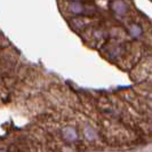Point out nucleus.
Listing matches in <instances>:
<instances>
[{"mask_svg": "<svg viewBox=\"0 0 152 152\" xmlns=\"http://www.w3.org/2000/svg\"><path fill=\"white\" fill-rule=\"evenodd\" d=\"M62 137L65 142H69V143H73L78 140V132H77L73 127H64L62 129Z\"/></svg>", "mask_w": 152, "mask_h": 152, "instance_id": "nucleus-1", "label": "nucleus"}, {"mask_svg": "<svg viewBox=\"0 0 152 152\" xmlns=\"http://www.w3.org/2000/svg\"><path fill=\"white\" fill-rule=\"evenodd\" d=\"M69 10L75 15H80L84 13V5L80 1H71L69 4Z\"/></svg>", "mask_w": 152, "mask_h": 152, "instance_id": "nucleus-2", "label": "nucleus"}, {"mask_svg": "<svg viewBox=\"0 0 152 152\" xmlns=\"http://www.w3.org/2000/svg\"><path fill=\"white\" fill-rule=\"evenodd\" d=\"M84 133H85V136H86V138L87 140H89V141H91V140H95L96 138V133L94 132V129L93 128H91V127H86L84 129Z\"/></svg>", "mask_w": 152, "mask_h": 152, "instance_id": "nucleus-3", "label": "nucleus"}, {"mask_svg": "<svg viewBox=\"0 0 152 152\" xmlns=\"http://www.w3.org/2000/svg\"><path fill=\"white\" fill-rule=\"evenodd\" d=\"M70 1H81V0H70Z\"/></svg>", "mask_w": 152, "mask_h": 152, "instance_id": "nucleus-4", "label": "nucleus"}]
</instances>
